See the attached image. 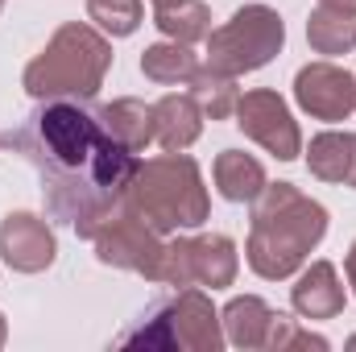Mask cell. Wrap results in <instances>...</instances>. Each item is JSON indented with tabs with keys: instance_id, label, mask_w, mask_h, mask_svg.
<instances>
[{
	"instance_id": "cell-1",
	"label": "cell",
	"mask_w": 356,
	"mask_h": 352,
	"mask_svg": "<svg viewBox=\"0 0 356 352\" xmlns=\"http://www.w3.org/2000/svg\"><path fill=\"white\" fill-rule=\"evenodd\" d=\"M8 145L21 150V158L42 175L50 211L88 241L124 207L129 182L141 166L95 112L79 108V99H46L17 133H8Z\"/></svg>"
},
{
	"instance_id": "cell-2",
	"label": "cell",
	"mask_w": 356,
	"mask_h": 352,
	"mask_svg": "<svg viewBox=\"0 0 356 352\" xmlns=\"http://www.w3.org/2000/svg\"><path fill=\"white\" fill-rule=\"evenodd\" d=\"M327 211L323 203L307 199L294 182H266L253 199V237H249V265L269 282L290 278L302 269L307 253L323 241Z\"/></svg>"
},
{
	"instance_id": "cell-3",
	"label": "cell",
	"mask_w": 356,
	"mask_h": 352,
	"mask_svg": "<svg viewBox=\"0 0 356 352\" xmlns=\"http://www.w3.org/2000/svg\"><path fill=\"white\" fill-rule=\"evenodd\" d=\"M112 67V46L91 25H63L50 46L25 67V91L33 99H91Z\"/></svg>"
},
{
	"instance_id": "cell-4",
	"label": "cell",
	"mask_w": 356,
	"mask_h": 352,
	"mask_svg": "<svg viewBox=\"0 0 356 352\" xmlns=\"http://www.w3.org/2000/svg\"><path fill=\"white\" fill-rule=\"evenodd\" d=\"M124 207L137 211L162 237L175 232V228L203 224L207 220V191H203V175H199L195 158L166 154V158L141 162L133 182H129Z\"/></svg>"
},
{
	"instance_id": "cell-5",
	"label": "cell",
	"mask_w": 356,
	"mask_h": 352,
	"mask_svg": "<svg viewBox=\"0 0 356 352\" xmlns=\"http://www.w3.org/2000/svg\"><path fill=\"white\" fill-rule=\"evenodd\" d=\"M286 25L269 4H245L228 17V25L207 33V67L220 75H249L261 71L282 50Z\"/></svg>"
},
{
	"instance_id": "cell-6",
	"label": "cell",
	"mask_w": 356,
	"mask_h": 352,
	"mask_svg": "<svg viewBox=\"0 0 356 352\" xmlns=\"http://www.w3.org/2000/svg\"><path fill=\"white\" fill-rule=\"evenodd\" d=\"M120 344H145V349H191V352H220L224 349V332H220V315L211 307V298L203 290L182 286V294L154 307L149 323L129 332Z\"/></svg>"
},
{
	"instance_id": "cell-7",
	"label": "cell",
	"mask_w": 356,
	"mask_h": 352,
	"mask_svg": "<svg viewBox=\"0 0 356 352\" xmlns=\"http://www.w3.org/2000/svg\"><path fill=\"white\" fill-rule=\"evenodd\" d=\"M236 125L277 162H294L302 154V133L277 91H245L236 99Z\"/></svg>"
},
{
	"instance_id": "cell-8",
	"label": "cell",
	"mask_w": 356,
	"mask_h": 352,
	"mask_svg": "<svg viewBox=\"0 0 356 352\" xmlns=\"http://www.w3.org/2000/svg\"><path fill=\"white\" fill-rule=\"evenodd\" d=\"M91 245H95V257L104 265L145 273V269L154 265V257H158V249H162V232H154L137 211L120 207L116 216H108V220L95 228Z\"/></svg>"
},
{
	"instance_id": "cell-9",
	"label": "cell",
	"mask_w": 356,
	"mask_h": 352,
	"mask_svg": "<svg viewBox=\"0 0 356 352\" xmlns=\"http://www.w3.org/2000/svg\"><path fill=\"white\" fill-rule=\"evenodd\" d=\"M220 323H224V340L236 344V349H290L294 344V319L282 315V311H269L257 294H245V298H232L224 311H220Z\"/></svg>"
},
{
	"instance_id": "cell-10",
	"label": "cell",
	"mask_w": 356,
	"mask_h": 352,
	"mask_svg": "<svg viewBox=\"0 0 356 352\" xmlns=\"http://www.w3.org/2000/svg\"><path fill=\"white\" fill-rule=\"evenodd\" d=\"M294 99L315 120H348L356 112V75L336 63H311L294 75Z\"/></svg>"
},
{
	"instance_id": "cell-11",
	"label": "cell",
	"mask_w": 356,
	"mask_h": 352,
	"mask_svg": "<svg viewBox=\"0 0 356 352\" xmlns=\"http://www.w3.org/2000/svg\"><path fill=\"white\" fill-rule=\"evenodd\" d=\"M0 257L17 273H42L58 257V241L46 220L29 211H13L0 220Z\"/></svg>"
},
{
	"instance_id": "cell-12",
	"label": "cell",
	"mask_w": 356,
	"mask_h": 352,
	"mask_svg": "<svg viewBox=\"0 0 356 352\" xmlns=\"http://www.w3.org/2000/svg\"><path fill=\"white\" fill-rule=\"evenodd\" d=\"M290 303L302 319H336L344 311V286H340V273L332 262H311L294 290H290Z\"/></svg>"
},
{
	"instance_id": "cell-13",
	"label": "cell",
	"mask_w": 356,
	"mask_h": 352,
	"mask_svg": "<svg viewBox=\"0 0 356 352\" xmlns=\"http://www.w3.org/2000/svg\"><path fill=\"white\" fill-rule=\"evenodd\" d=\"M203 133V108L191 95H162L154 104V141L166 154H182Z\"/></svg>"
},
{
	"instance_id": "cell-14",
	"label": "cell",
	"mask_w": 356,
	"mask_h": 352,
	"mask_svg": "<svg viewBox=\"0 0 356 352\" xmlns=\"http://www.w3.org/2000/svg\"><path fill=\"white\" fill-rule=\"evenodd\" d=\"M236 245L220 232L211 237H195L191 241V273H195V286H232L236 282Z\"/></svg>"
},
{
	"instance_id": "cell-15",
	"label": "cell",
	"mask_w": 356,
	"mask_h": 352,
	"mask_svg": "<svg viewBox=\"0 0 356 352\" xmlns=\"http://www.w3.org/2000/svg\"><path fill=\"white\" fill-rule=\"evenodd\" d=\"M95 116H99V125H104L120 145H129L133 154H141V150L154 141V108L141 104V99H112V104H104Z\"/></svg>"
},
{
	"instance_id": "cell-16",
	"label": "cell",
	"mask_w": 356,
	"mask_h": 352,
	"mask_svg": "<svg viewBox=\"0 0 356 352\" xmlns=\"http://www.w3.org/2000/svg\"><path fill=\"white\" fill-rule=\"evenodd\" d=\"M266 186V166L253 158V154H241V150H224L216 158V191L228 199V203H253Z\"/></svg>"
},
{
	"instance_id": "cell-17",
	"label": "cell",
	"mask_w": 356,
	"mask_h": 352,
	"mask_svg": "<svg viewBox=\"0 0 356 352\" xmlns=\"http://www.w3.org/2000/svg\"><path fill=\"white\" fill-rule=\"evenodd\" d=\"M307 42L315 54H348L356 46V13H340L319 4L307 21Z\"/></svg>"
},
{
	"instance_id": "cell-18",
	"label": "cell",
	"mask_w": 356,
	"mask_h": 352,
	"mask_svg": "<svg viewBox=\"0 0 356 352\" xmlns=\"http://www.w3.org/2000/svg\"><path fill=\"white\" fill-rule=\"evenodd\" d=\"M191 99L203 108V116L228 120V116H236L241 88H236L232 75H220V71H211V67H199V71L191 75Z\"/></svg>"
},
{
	"instance_id": "cell-19",
	"label": "cell",
	"mask_w": 356,
	"mask_h": 352,
	"mask_svg": "<svg viewBox=\"0 0 356 352\" xmlns=\"http://www.w3.org/2000/svg\"><path fill=\"white\" fill-rule=\"evenodd\" d=\"M307 166L311 175L323 182H348L353 166V133H319L307 150Z\"/></svg>"
},
{
	"instance_id": "cell-20",
	"label": "cell",
	"mask_w": 356,
	"mask_h": 352,
	"mask_svg": "<svg viewBox=\"0 0 356 352\" xmlns=\"http://www.w3.org/2000/svg\"><path fill=\"white\" fill-rule=\"evenodd\" d=\"M154 25H158L170 42H182V46L207 42V33H211V17H207V8H203L199 0H178V4L158 8V13H154Z\"/></svg>"
},
{
	"instance_id": "cell-21",
	"label": "cell",
	"mask_w": 356,
	"mask_h": 352,
	"mask_svg": "<svg viewBox=\"0 0 356 352\" xmlns=\"http://www.w3.org/2000/svg\"><path fill=\"white\" fill-rule=\"evenodd\" d=\"M141 71L154 83H191V75L199 71V58L182 42H158L141 54Z\"/></svg>"
},
{
	"instance_id": "cell-22",
	"label": "cell",
	"mask_w": 356,
	"mask_h": 352,
	"mask_svg": "<svg viewBox=\"0 0 356 352\" xmlns=\"http://www.w3.org/2000/svg\"><path fill=\"white\" fill-rule=\"evenodd\" d=\"M149 282H162V286H195V273H191V241H162L154 265L145 269Z\"/></svg>"
},
{
	"instance_id": "cell-23",
	"label": "cell",
	"mask_w": 356,
	"mask_h": 352,
	"mask_svg": "<svg viewBox=\"0 0 356 352\" xmlns=\"http://www.w3.org/2000/svg\"><path fill=\"white\" fill-rule=\"evenodd\" d=\"M88 17L112 38H129L141 25V0H88Z\"/></svg>"
},
{
	"instance_id": "cell-24",
	"label": "cell",
	"mask_w": 356,
	"mask_h": 352,
	"mask_svg": "<svg viewBox=\"0 0 356 352\" xmlns=\"http://www.w3.org/2000/svg\"><path fill=\"white\" fill-rule=\"evenodd\" d=\"M327 8H340V13H356V0H319Z\"/></svg>"
},
{
	"instance_id": "cell-25",
	"label": "cell",
	"mask_w": 356,
	"mask_h": 352,
	"mask_svg": "<svg viewBox=\"0 0 356 352\" xmlns=\"http://www.w3.org/2000/svg\"><path fill=\"white\" fill-rule=\"evenodd\" d=\"M348 282H353V294H356V241H353V249H348Z\"/></svg>"
},
{
	"instance_id": "cell-26",
	"label": "cell",
	"mask_w": 356,
	"mask_h": 352,
	"mask_svg": "<svg viewBox=\"0 0 356 352\" xmlns=\"http://www.w3.org/2000/svg\"><path fill=\"white\" fill-rule=\"evenodd\" d=\"M344 186L356 191V133H353V166H348V182H344Z\"/></svg>"
},
{
	"instance_id": "cell-27",
	"label": "cell",
	"mask_w": 356,
	"mask_h": 352,
	"mask_svg": "<svg viewBox=\"0 0 356 352\" xmlns=\"http://www.w3.org/2000/svg\"><path fill=\"white\" fill-rule=\"evenodd\" d=\"M4 336H8V328H4V315H0V344H4Z\"/></svg>"
},
{
	"instance_id": "cell-28",
	"label": "cell",
	"mask_w": 356,
	"mask_h": 352,
	"mask_svg": "<svg viewBox=\"0 0 356 352\" xmlns=\"http://www.w3.org/2000/svg\"><path fill=\"white\" fill-rule=\"evenodd\" d=\"M166 4H178V0H154V8H166Z\"/></svg>"
},
{
	"instance_id": "cell-29",
	"label": "cell",
	"mask_w": 356,
	"mask_h": 352,
	"mask_svg": "<svg viewBox=\"0 0 356 352\" xmlns=\"http://www.w3.org/2000/svg\"><path fill=\"white\" fill-rule=\"evenodd\" d=\"M348 349H356V336H353V340H348Z\"/></svg>"
},
{
	"instance_id": "cell-30",
	"label": "cell",
	"mask_w": 356,
	"mask_h": 352,
	"mask_svg": "<svg viewBox=\"0 0 356 352\" xmlns=\"http://www.w3.org/2000/svg\"><path fill=\"white\" fill-rule=\"evenodd\" d=\"M0 8H4V0H0Z\"/></svg>"
}]
</instances>
